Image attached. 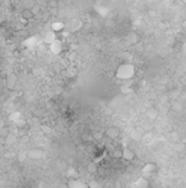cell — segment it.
<instances>
[{
    "label": "cell",
    "mask_w": 186,
    "mask_h": 188,
    "mask_svg": "<svg viewBox=\"0 0 186 188\" xmlns=\"http://www.w3.org/2000/svg\"><path fill=\"white\" fill-rule=\"evenodd\" d=\"M134 74H135V67L133 64H122L116 71V77L119 79L124 81V82L130 81L134 77Z\"/></svg>",
    "instance_id": "1"
},
{
    "label": "cell",
    "mask_w": 186,
    "mask_h": 188,
    "mask_svg": "<svg viewBox=\"0 0 186 188\" xmlns=\"http://www.w3.org/2000/svg\"><path fill=\"white\" fill-rule=\"evenodd\" d=\"M156 171H157V165L153 163H148L142 169V176H144L145 179H149L156 174Z\"/></svg>",
    "instance_id": "2"
},
{
    "label": "cell",
    "mask_w": 186,
    "mask_h": 188,
    "mask_svg": "<svg viewBox=\"0 0 186 188\" xmlns=\"http://www.w3.org/2000/svg\"><path fill=\"white\" fill-rule=\"evenodd\" d=\"M68 188H89L87 182L79 179V178H75V179H69L68 180Z\"/></svg>",
    "instance_id": "3"
},
{
    "label": "cell",
    "mask_w": 186,
    "mask_h": 188,
    "mask_svg": "<svg viewBox=\"0 0 186 188\" xmlns=\"http://www.w3.org/2000/svg\"><path fill=\"white\" fill-rule=\"evenodd\" d=\"M17 82H18V77L17 74L14 73H9L5 78V86L9 88V90H13V88L17 86Z\"/></svg>",
    "instance_id": "4"
},
{
    "label": "cell",
    "mask_w": 186,
    "mask_h": 188,
    "mask_svg": "<svg viewBox=\"0 0 186 188\" xmlns=\"http://www.w3.org/2000/svg\"><path fill=\"white\" fill-rule=\"evenodd\" d=\"M49 46H50V51H51V54H54V55H59V54H61V51H63V42L60 40H55Z\"/></svg>",
    "instance_id": "5"
},
{
    "label": "cell",
    "mask_w": 186,
    "mask_h": 188,
    "mask_svg": "<svg viewBox=\"0 0 186 188\" xmlns=\"http://www.w3.org/2000/svg\"><path fill=\"white\" fill-rule=\"evenodd\" d=\"M103 134H106V137L111 138V140H115V138H117L120 136V129L117 128V127H108V128L106 129V132H104Z\"/></svg>",
    "instance_id": "6"
},
{
    "label": "cell",
    "mask_w": 186,
    "mask_h": 188,
    "mask_svg": "<svg viewBox=\"0 0 186 188\" xmlns=\"http://www.w3.org/2000/svg\"><path fill=\"white\" fill-rule=\"evenodd\" d=\"M44 42H46V44H52L55 40H57V33H55L54 31H51V30H49L47 32H46L45 35H44Z\"/></svg>",
    "instance_id": "7"
},
{
    "label": "cell",
    "mask_w": 186,
    "mask_h": 188,
    "mask_svg": "<svg viewBox=\"0 0 186 188\" xmlns=\"http://www.w3.org/2000/svg\"><path fill=\"white\" fill-rule=\"evenodd\" d=\"M121 150H122V157H121V159L126 160V161H131V160H134V157H135V152H134L130 147H124V148H121Z\"/></svg>",
    "instance_id": "8"
},
{
    "label": "cell",
    "mask_w": 186,
    "mask_h": 188,
    "mask_svg": "<svg viewBox=\"0 0 186 188\" xmlns=\"http://www.w3.org/2000/svg\"><path fill=\"white\" fill-rule=\"evenodd\" d=\"M139 35L137 32H130V33H127V36H126V42L127 44H130V45H138L139 44Z\"/></svg>",
    "instance_id": "9"
},
{
    "label": "cell",
    "mask_w": 186,
    "mask_h": 188,
    "mask_svg": "<svg viewBox=\"0 0 186 188\" xmlns=\"http://www.w3.org/2000/svg\"><path fill=\"white\" fill-rule=\"evenodd\" d=\"M134 186L137 188H148L149 187V180L145 179L144 176H139V178L135 180Z\"/></svg>",
    "instance_id": "10"
},
{
    "label": "cell",
    "mask_w": 186,
    "mask_h": 188,
    "mask_svg": "<svg viewBox=\"0 0 186 188\" xmlns=\"http://www.w3.org/2000/svg\"><path fill=\"white\" fill-rule=\"evenodd\" d=\"M64 28H65L64 22H60V21H55V22H52V24H51V31H54L55 33L61 32Z\"/></svg>",
    "instance_id": "11"
},
{
    "label": "cell",
    "mask_w": 186,
    "mask_h": 188,
    "mask_svg": "<svg viewBox=\"0 0 186 188\" xmlns=\"http://www.w3.org/2000/svg\"><path fill=\"white\" fill-rule=\"evenodd\" d=\"M37 41H38L37 36H31L23 41V46H26V48H33V45H36Z\"/></svg>",
    "instance_id": "12"
},
{
    "label": "cell",
    "mask_w": 186,
    "mask_h": 188,
    "mask_svg": "<svg viewBox=\"0 0 186 188\" xmlns=\"http://www.w3.org/2000/svg\"><path fill=\"white\" fill-rule=\"evenodd\" d=\"M97 169H98V163H97V161H91L87 166V170H88L89 174H96Z\"/></svg>",
    "instance_id": "13"
},
{
    "label": "cell",
    "mask_w": 186,
    "mask_h": 188,
    "mask_svg": "<svg viewBox=\"0 0 186 188\" xmlns=\"http://www.w3.org/2000/svg\"><path fill=\"white\" fill-rule=\"evenodd\" d=\"M22 19H24V21H31V19H33L34 15L32 14V12H31V9H23L22 10Z\"/></svg>",
    "instance_id": "14"
},
{
    "label": "cell",
    "mask_w": 186,
    "mask_h": 188,
    "mask_svg": "<svg viewBox=\"0 0 186 188\" xmlns=\"http://www.w3.org/2000/svg\"><path fill=\"white\" fill-rule=\"evenodd\" d=\"M67 175L69 176V179H75V178H78V176H79V175H78V171H77L73 166H70V168L68 169Z\"/></svg>",
    "instance_id": "15"
},
{
    "label": "cell",
    "mask_w": 186,
    "mask_h": 188,
    "mask_svg": "<svg viewBox=\"0 0 186 188\" xmlns=\"http://www.w3.org/2000/svg\"><path fill=\"white\" fill-rule=\"evenodd\" d=\"M112 157H114V159H121L122 157V150L121 148H115L114 151H112Z\"/></svg>",
    "instance_id": "16"
},
{
    "label": "cell",
    "mask_w": 186,
    "mask_h": 188,
    "mask_svg": "<svg viewBox=\"0 0 186 188\" xmlns=\"http://www.w3.org/2000/svg\"><path fill=\"white\" fill-rule=\"evenodd\" d=\"M28 155L31 157H34V159H38V157L42 156V151L41 150H32L31 152H28Z\"/></svg>",
    "instance_id": "17"
},
{
    "label": "cell",
    "mask_w": 186,
    "mask_h": 188,
    "mask_svg": "<svg viewBox=\"0 0 186 188\" xmlns=\"http://www.w3.org/2000/svg\"><path fill=\"white\" fill-rule=\"evenodd\" d=\"M9 119H10V120H13L14 123H15V122H18L19 119H22L21 113H18V111H15V113H11V114H10V117H9Z\"/></svg>",
    "instance_id": "18"
},
{
    "label": "cell",
    "mask_w": 186,
    "mask_h": 188,
    "mask_svg": "<svg viewBox=\"0 0 186 188\" xmlns=\"http://www.w3.org/2000/svg\"><path fill=\"white\" fill-rule=\"evenodd\" d=\"M31 12H32L33 15H37V14H40L42 12V8L40 5H37V4H34V5L32 6V9H31Z\"/></svg>",
    "instance_id": "19"
},
{
    "label": "cell",
    "mask_w": 186,
    "mask_h": 188,
    "mask_svg": "<svg viewBox=\"0 0 186 188\" xmlns=\"http://www.w3.org/2000/svg\"><path fill=\"white\" fill-rule=\"evenodd\" d=\"M80 27H82V22L77 21V19H75V21H73V23H72V30L73 31H78Z\"/></svg>",
    "instance_id": "20"
},
{
    "label": "cell",
    "mask_w": 186,
    "mask_h": 188,
    "mask_svg": "<svg viewBox=\"0 0 186 188\" xmlns=\"http://www.w3.org/2000/svg\"><path fill=\"white\" fill-rule=\"evenodd\" d=\"M103 137H104V134L102 132H94V134H93V140L94 141H102Z\"/></svg>",
    "instance_id": "21"
},
{
    "label": "cell",
    "mask_w": 186,
    "mask_h": 188,
    "mask_svg": "<svg viewBox=\"0 0 186 188\" xmlns=\"http://www.w3.org/2000/svg\"><path fill=\"white\" fill-rule=\"evenodd\" d=\"M52 69H54V71H55L56 73H60L61 69H63V64H61V63H54V64H52Z\"/></svg>",
    "instance_id": "22"
},
{
    "label": "cell",
    "mask_w": 186,
    "mask_h": 188,
    "mask_svg": "<svg viewBox=\"0 0 186 188\" xmlns=\"http://www.w3.org/2000/svg\"><path fill=\"white\" fill-rule=\"evenodd\" d=\"M147 114H148V117H149L150 119L157 118V110H156V109H149L148 111H147Z\"/></svg>",
    "instance_id": "23"
},
{
    "label": "cell",
    "mask_w": 186,
    "mask_h": 188,
    "mask_svg": "<svg viewBox=\"0 0 186 188\" xmlns=\"http://www.w3.org/2000/svg\"><path fill=\"white\" fill-rule=\"evenodd\" d=\"M131 91H133V90H131V87H129V84H124V86L121 87V92H122V94H130Z\"/></svg>",
    "instance_id": "24"
},
{
    "label": "cell",
    "mask_w": 186,
    "mask_h": 188,
    "mask_svg": "<svg viewBox=\"0 0 186 188\" xmlns=\"http://www.w3.org/2000/svg\"><path fill=\"white\" fill-rule=\"evenodd\" d=\"M96 174H98V175H104L106 174V170L103 169V166H99L98 165V169H97V173Z\"/></svg>",
    "instance_id": "25"
},
{
    "label": "cell",
    "mask_w": 186,
    "mask_h": 188,
    "mask_svg": "<svg viewBox=\"0 0 186 188\" xmlns=\"http://www.w3.org/2000/svg\"><path fill=\"white\" fill-rule=\"evenodd\" d=\"M6 138V142H8V143H11V142H14V140H15V137L13 136V134H8V136L5 137Z\"/></svg>",
    "instance_id": "26"
},
{
    "label": "cell",
    "mask_w": 186,
    "mask_h": 188,
    "mask_svg": "<svg viewBox=\"0 0 186 188\" xmlns=\"http://www.w3.org/2000/svg\"><path fill=\"white\" fill-rule=\"evenodd\" d=\"M133 138H134V140H135V138H137V140H140V133H139L138 130H137V132H133Z\"/></svg>",
    "instance_id": "27"
},
{
    "label": "cell",
    "mask_w": 186,
    "mask_h": 188,
    "mask_svg": "<svg viewBox=\"0 0 186 188\" xmlns=\"http://www.w3.org/2000/svg\"><path fill=\"white\" fill-rule=\"evenodd\" d=\"M41 129H42V132H45V133H49L50 130H51L47 125H42V127H41Z\"/></svg>",
    "instance_id": "28"
},
{
    "label": "cell",
    "mask_w": 186,
    "mask_h": 188,
    "mask_svg": "<svg viewBox=\"0 0 186 188\" xmlns=\"http://www.w3.org/2000/svg\"><path fill=\"white\" fill-rule=\"evenodd\" d=\"M173 109H177V110H181L182 109V106H181V104H179V102H176V104H173Z\"/></svg>",
    "instance_id": "29"
},
{
    "label": "cell",
    "mask_w": 186,
    "mask_h": 188,
    "mask_svg": "<svg viewBox=\"0 0 186 188\" xmlns=\"http://www.w3.org/2000/svg\"><path fill=\"white\" fill-rule=\"evenodd\" d=\"M49 17H50V13H49V12H45V13H44V19H49Z\"/></svg>",
    "instance_id": "30"
},
{
    "label": "cell",
    "mask_w": 186,
    "mask_h": 188,
    "mask_svg": "<svg viewBox=\"0 0 186 188\" xmlns=\"http://www.w3.org/2000/svg\"><path fill=\"white\" fill-rule=\"evenodd\" d=\"M149 15H150V17H156V12H154V10H150V12H149Z\"/></svg>",
    "instance_id": "31"
},
{
    "label": "cell",
    "mask_w": 186,
    "mask_h": 188,
    "mask_svg": "<svg viewBox=\"0 0 186 188\" xmlns=\"http://www.w3.org/2000/svg\"><path fill=\"white\" fill-rule=\"evenodd\" d=\"M3 84H4V82H3V79H1V78H0V87H1V86H3Z\"/></svg>",
    "instance_id": "32"
},
{
    "label": "cell",
    "mask_w": 186,
    "mask_h": 188,
    "mask_svg": "<svg viewBox=\"0 0 186 188\" xmlns=\"http://www.w3.org/2000/svg\"><path fill=\"white\" fill-rule=\"evenodd\" d=\"M1 12H3V5L0 4V13H1Z\"/></svg>",
    "instance_id": "33"
},
{
    "label": "cell",
    "mask_w": 186,
    "mask_h": 188,
    "mask_svg": "<svg viewBox=\"0 0 186 188\" xmlns=\"http://www.w3.org/2000/svg\"><path fill=\"white\" fill-rule=\"evenodd\" d=\"M181 1H182V3H186V0H181Z\"/></svg>",
    "instance_id": "34"
}]
</instances>
